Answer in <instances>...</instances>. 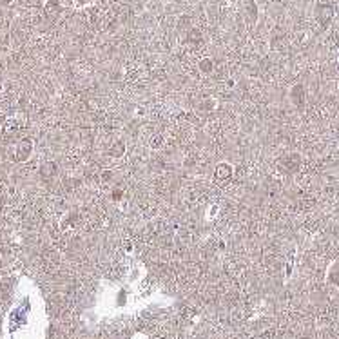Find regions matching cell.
<instances>
[{"mask_svg": "<svg viewBox=\"0 0 339 339\" xmlns=\"http://www.w3.org/2000/svg\"><path fill=\"white\" fill-rule=\"evenodd\" d=\"M55 174H56V163L55 161H46L44 165L40 167V176H42V180H53L55 178Z\"/></svg>", "mask_w": 339, "mask_h": 339, "instance_id": "cell-8", "label": "cell"}, {"mask_svg": "<svg viewBox=\"0 0 339 339\" xmlns=\"http://www.w3.org/2000/svg\"><path fill=\"white\" fill-rule=\"evenodd\" d=\"M245 13H247V18L250 22H254L258 18V6L254 0H249L247 2V7H245Z\"/></svg>", "mask_w": 339, "mask_h": 339, "instance_id": "cell-10", "label": "cell"}, {"mask_svg": "<svg viewBox=\"0 0 339 339\" xmlns=\"http://www.w3.org/2000/svg\"><path fill=\"white\" fill-rule=\"evenodd\" d=\"M289 98H291V104L298 109H303L305 102H307V89H305L303 83H294L289 91Z\"/></svg>", "mask_w": 339, "mask_h": 339, "instance_id": "cell-2", "label": "cell"}, {"mask_svg": "<svg viewBox=\"0 0 339 339\" xmlns=\"http://www.w3.org/2000/svg\"><path fill=\"white\" fill-rule=\"evenodd\" d=\"M161 144H163V140H161V136H160V134H156V136H152L151 147H160Z\"/></svg>", "mask_w": 339, "mask_h": 339, "instance_id": "cell-12", "label": "cell"}, {"mask_svg": "<svg viewBox=\"0 0 339 339\" xmlns=\"http://www.w3.org/2000/svg\"><path fill=\"white\" fill-rule=\"evenodd\" d=\"M216 105H218V102H216L214 98H205L200 104V109L203 113H212L216 109Z\"/></svg>", "mask_w": 339, "mask_h": 339, "instance_id": "cell-11", "label": "cell"}, {"mask_svg": "<svg viewBox=\"0 0 339 339\" xmlns=\"http://www.w3.org/2000/svg\"><path fill=\"white\" fill-rule=\"evenodd\" d=\"M33 152H35V142L31 138H22L15 144L11 158H13L15 163H26L31 160Z\"/></svg>", "mask_w": 339, "mask_h": 339, "instance_id": "cell-1", "label": "cell"}, {"mask_svg": "<svg viewBox=\"0 0 339 339\" xmlns=\"http://www.w3.org/2000/svg\"><path fill=\"white\" fill-rule=\"evenodd\" d=\"M279 165H281V171H285V173L289 174L298 173L299 167H301V158H299V154H296V152H291L285 158H281Z\"/></svg>", "mask_w": 339, "mask_h": 339, "instance_id": "cell-3", "label": "cell"}, {"mask_svg": "<svg viewBox=\"0 0 339 339\" xmlns=\"http://www.w3.org/2000/svg\"><path fill=\"white\" fill-rule=\"evenodd\" d=\"M234 176V167L232 163H227V161H222L218 163L214 169V178L218 181H228L230 178Z\"/></svg>", "mask_w": 339, "mask_h": 339, "instance_id": "cell-5", "label": "cell"}, {"mask_svg": "<svg viewBox=\"0 0 339 339\" xmlns=\"http://www.w3.org/2000/svg\"><path fill=\"white\" fill-rule=\"evenodd\" d=\"M316 18L323 28H326L334 18V7L330 4H319L316 7Z\"/></svg>", "mask_w": 339, "mask_h": 339, "instance_id": "cell-4", "label": "cell"}, {"mask_svg": "<svg viewBox=\"0 0 339 339\" xmlns=\"http://www.w3.org/2000/svg\"><path fill=\"white\" fill-rule=\"evenodd\" d=\"M125 151H127V145H125V142L124 140H116L114 144H111V147H109V156L114 160L118 158H122L125 154Z\"/></svg>", "mask_w": 339, "mask_h": 339, "instance_id": "cell-6", "label": "cell"}, {"mask_svg": "<svg viewBox=\"0 0 339 339\" xmlns=\"http://www.w3.org/2000/svg\"><path fill=\"white\" fill-rule=\"evenodd\" d=\"M60 11H62V4H60V0H48V2H46V15H48L49 18L58 16Z\"/></svg>", "mask_w": 339, "mask_h": 339, "instance_id": "cell-9", "label": "cell"}, {"mask_svg": "<svg viewBox=\"0 0 339 339\" xmlns=\"http://www.w3.org/2000/svg\"><path fill=\"white\" fill-rule=\"evenodd\" d=\"M113 196H114V200H120V196H122V191H114V194H113Z\"/></svg>", "mask_w": 339, "mask_h": 339, "instance_id": "cell-14", "label": "cell"}, {"mask_svg": "<svg viewBox=\"0 0 339 339\" xmlns=\"http://www.w3.org/2000/svg\"><path fill=\"white\" fill-rule=\"evenodd\" d=\"M95 0H75V6L76 7H85V6H89V4H93Z\"/></svg>", "mask_w": 339, "mask_h": 339, "instance_id": "cell-13", "label": "cell"}, {"mask_svg": "<svg viewBox=\"0 0 339 339\" xmlns=\"http://www.w3.org/2000/svg\"><path fill=\"white\" fill-rule=\"evenodd\" d=\"M198 71H200L201 75H212V71H214V60L210 56L200 58L198 60Z\"/></svg>", "mask_w": 339, "mask_h": 339, "instance_id": "cell-7", "label": "cell"}]
</instances>
